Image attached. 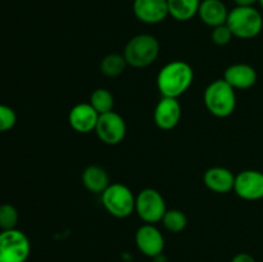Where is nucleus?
<instances>
[{"label":"nucleus","mask_w":263,"mask_h":262,"mask_svg":"<svg viewBox=\"0 0 263 262\" xmlns=\"http://www.w3.org/2000/svg\"><path fill=\"white\" fill-rule=\"evenodd\" d=\"M226 25L230 27L234 38L249 40L261 33L263 17L254 7H235L229 12Z\"/></svg>","instance_id":"4"},{"label":"nucleus","mask_w":263,"mask_h":262,"mask_svg":"<svg viewBox=\"0 0 263 262\" xmlns=\"http://www.w3.org/2000/svg\"><path fill=\"white\" fill-rule=\"evenodd\" d=\"M17 122V115L14 109L8 105L0 104V133L9 131L10 128L14 127Z\"/></svg>","instance_id":"23"},{"label":"nucleus","mask_w":263,"mask_h":262,"mask_svg":"<svg viewBox=\"0 0 263 262\" xmlns=\"http://www.w3.org/2000/svg\"><path fill=\"white\" fill-rule=\"evenodd\" d=\"M166 200L158 190L146 188L139 192L135 200V212L145 223L161 222L166 213Z\"/></svg>","instance_id":"7"},{"label":"nucleus","mask_w":263,"mask_h":262,"mask_svg":"<svg viewBox=\"0 0 263 262\" xmlns=\"http://www.w3.org/2000/svg\"><path fill=\"white\" fill-rule=\"evenodd\" d=\"M229 12L230 10L221 0H202L198 15L203 23L213 28L228 22Z\"/></svg>","instance_id":"16"},{"label":"nucleus","mask_w":263,"mask_h":262,"mask_svg":"<svg viewBox=\"0 0 263 262\" xmlns=\"http://www.w3.org/2000/svg\"><path fill=\"white\" fill-rule=\"evenodd\" d=\"M18 223V211L14 205L9 203L0 204V229L12 230Z\"/></svg>","instance_id":"22"},{"label":"nucleus","mask_w":263,"mask_h":262,"mask_svg":"<svg viewBox=\"0 0 263 262\" xmlns=\"http://www.w3.org/2000/svg\"><path fill=\"white\" fill-rule=\"evenodd\" d=\"M234 192L244 200L263 199V172L244 170L235 176Z\"/></svg>","instance_id":"9"},{"label":"nucleus","mask_w":263,"mask_h":262,"mask_svg":"<svg viewBox=\"0 0 263 262\" xmlns=\"http://www.w3.org/2000/svg\"><path fill=\"white\" fill-rule=\"evenodd\" d=\"M258 3H259V5H261V8L263 9V0H258Z\"/></svg>","instance_id":"27"},{"label":"nucleus","mask_w":263,"mask_h":262,"mask_svg":"<svg viewBox=\"0 0 263 262\" xmlns=\"http://www.w3.org/2000/svg\"><path fill=\"white\" fill-rule=\"evenodd\" d=\"M136 195L128 186L121 182H113L102 193V204L113 217L126 218L135 212Z\"/></svg>","instance_id":"5"},{"label":"nucleus","mask_w":263,"mask_h":262,"mask_svg":"<svg viewBox=\"0 0 263 262\" xmlns=\"http://www.w3.org/2000/svg\"><path fill=\"white\" fill-rule=\"evenodd\" d=\"M204 105L208 112L215 117H229L236 108L235 89L223 79L215 80L205 87Z\"/></svg>","instance_id":"2"},{"label":"nucleus","mask_w":263,"mask_h":262,"mask_svg":"<svg viewBox=\"0 0 263 262\" xmlns=\"http://www.w3.org/2000/svg\"><path fill=\"white\" fill-rule=\"evenodd\" d=\"M82 184L94 194H102L105 189L110 185L108 172L103 167L91 164L87 166L82 172Z\"/></svg>","instance_id":"17"},{"label":"nucleus","mask_w":263,"mask_h":262,"mask_svg":"<svg viewBox=\"0 0 263 262\" xmlns=\"http://www.w3.org/2000/svg\"><path fill=\"white\" fill-rule=\"evenodd\" d=\"M234 35L231 32L230 27L228 25H221L217 27L212 28V33H211V39H212L213 43L218 46L228 45L231 40H233Z\"/></svg>","instance_id":"24"},{"label":"nucleus","mask_w":263,"mask_h":262,"mask_svg":"<svg viewBox=\"0 0 263 262\" xmlns=\"http://www.w3.org/2000/svg\"><path fill=\"white\" fill-rule=\"evenodd\" d=\"M135 17L146 25H157L170 15L167 0H134Z\"/></svg>","instance_id":"12"},{"label":"nucleus","mask_w":263,"mask_h":262,"mask_svg":"<svg viewBox=\"0 0 263 262\" xmlns=\"http://www.w3.org/2000/svg\"><path fill=\"white\" fill-rule=\"evenodd\" d=\"M200 2L202 0H167L170 15L180 22L190 21L198 14Z\"/></svg>","instance_id":"18"},{"label":"nucleus","mask_w":263,"mask_h":262,"mask_svg":"<svg viewBox=\"0 0 263 262\" xmlns=\"http://www.w3.org/2000/svg\"><path fill=\"white\" fill-rule=\"evenodd\" d=\"M99 116L90 103H79L69 110L68 122L76 133L89 134L95 131Z\"/></svg>","instance_id":"13"},{"label":"nucleus","mask_w":263,"mask_h":262,"mask_svg":"<svg viewBox=\"0 0 263 262\" xmlns=\"http://www.w3.org/2000/svg\"><path fill=\"white\" fill-rule=\"evenodd\" d=\"M153 118L157 127L161 130H172L181 120V104L176 98L162 97L154 108Z\"/></svg>","instance_id":"11"},{"label":"nucleus","mask_w":263,"mask_h":262,"mask_svg":"<svg viewBox=\"0 0 263 262\" xmlns=\"http://www.w3.org/2000/svg\"><path fill=\"white\" fill-rule=\"evenodd\" d=\"M135 243L141 253L152 258L161 256L164 249L163 234L153 223H144L138 229Z\"/></svg>","instance_id":"10"},{"label":"nucleus","mask_w":263,"mask_h":262,"mask_svg":"<svg viewBox=\"0 0 263 262\" xmlns=\"http://www.w3.org/2000/svg\"><path fill=\"white\" fill-rule=\"evenodd\" d=\"M127 133V126L121 115L110 110L108 113H103L99 116L95 134L107 145H117L122 143Z\"/></svg>","instance_id":"8"},{"label":"nucleus","mask_w":263,"mask_h":262,"mask_svg":"<svg viewBox=\"0 0 263 262\" xmlns=\"http://www.w3.org/2000/svg\"><path fill=\"white\" fill-rule=\"evenodd\" d=\"M234 3L236 4V7H254L258 0H234Z\"/></svg>","instance_id":"26"},{"label":"nucleus","mask_w":263,"mask_h":262,"mask_svg":"<svg viewBox=\"0 0 263 262\" xmlns=\"http://www.w3.org/2000/svg\"><path fill=\"white\" fill-rule=\"evenodd\" d=\"M89 103L99 115H103V113H108L110 110H113V107H115V97H113V94L108 89L99 87V89L94 90L92 94L90 95Z\"/></svg>","instance_id":"20"},{"label":"nucleus","mask_w":263,"mask_h":262,"mask_svg":"<svg viewBox=\"0 0 263 262\" xmlns=\"http://www.w3.org/2000/svg\"><path fill=\"white\" fill-rule=\"evenodd\" d=\"M163 223L164 229L170 233H181L187 225V218L182 211L180 210H167L163 218L161 221Z\"/></svg>","instance_id":"21"},{"label":"nucleus","mask_w":263,"mask_h":262,"mask_svg":"<svg viewBox=\"0 0 263 262\" xmlns=\"http://www.w3.org/2000/svg\"><path fill=\"white\" fill-rule=\"evenodd\" d=\"M223 80L235 90H247L256 85L257 72L251 64L235 63L225 69Z\"/></svg>","instance_id":"14"},{"label":"nucleus","mask_w":263,"mask_h":262,"mask_svg":"<svg viewBox=\"0 0 263 262\" xmlns=\"http://www.w3.org/2000/svg\"><path fill=\"white\" fill-rule=\"evenodd\" d=\"M159 55V43L156 36L140 33L134 36L126 44L123 57L128 66L134 68H144L156 62Z\"/></svg>","instance_id":"3"},{"label":"nucleus","mask_w":263,"mask_h":262,"mask_svg":"<svg viewBox=\"0 0 263 262\" xmlns=\"http://www.w3.org/2000/svg\"><path fill=\"white\" fill-rule=\"evenodd\" d=\"M127 66L128 64L123 54L112 53L108 54L102 59V62H100V72L107 77H117L125 72Z\"/></svg>","instance_id":"19"},{"label":"nucleus","mask_w":263,"mask_h":262,"mask_svg":"<svg viewBox=\"0 0 263 262\" xmlns=\"http://www.w3.org/2000/svg\"><path fill=\"white\" fill-rule=\"evenodd\" d=\"M203 181L211 192L226 194V193L234 190L235 175L226 167H211L204 172Z\"/></svg>","instance_id":"15"},{"label":"nucleus","mask_w":263,"mask_h":262,"mask_svg":"<svg viewBox=\"0 0 263 262\" xmlns=\"http://www.w3.org/2000/svg\"><path fill=\"white\" fill-rule=\"evenodd\" d=\"M231 262H256V259L248 253H238L233 257Z\"/></svg>","instance_id":"25"},{"label":"nucleus","mask_w":263,"mask_h":262,"mask_svg":"<svg viewBox=\"0 0 263 262\" xmlns=\"http://www.w3.org/2000/svg\"><path fill=\"white\" fill-rule=\"evenodd\" d=\"M194 81L192 66L184 61H172L161 68L157 76V87L162 97L179 98L189 90Z\"/></svg>","instance_id":"1"},{"label":"nucleus","mask_w":263,"mask_h":262,"mask_svg":"<svg viewBox=\"0 0 263 262\" xmlns=\"http://www.w3.org/2000/svg\"><path fill=\"white\" fill-rule=\"evenodd\" d=\"M31 253V243L18 229L0 233V262H26Z\"/></svg>","instance_id":"6"}]
</instances>
